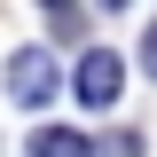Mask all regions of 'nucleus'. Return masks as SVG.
Returning <instances> with one entry per match:
<instances>
[{"label": "nucleus", "instance_id": "obj_1", "mask_svg": "<svg viewBox=\"0 0 157 157\" xmlns=\"http://www.w3.org/2000/svg\"><path fill=\"white\" fill-rule=\"evenodd\" d=\"M118 86H126V63H118L110 47H86V55H78V71H71V94L86 102V110H110Z\"/></svg>", "mask_w": 157, "mask_h": 157}, {"label": "nucleus", "instance_id": "obj_2", "mask_svg": "<svg viewBox=\"0 0 157 157\" xmlns=\"http://www.w3.org/2000/svg\"><path fill=\"white\" fill-rule=\"evenodd\" d=\"M8 94H16L24 110H39V102L55 94V55H47V47H16V55H8Z\"/></svg>", "mask_w": 157, "mask_h": 157}, {"label": "nucleus", "instance_id": "obj_3", "mask_svg": "<svg viewBox=\"0 0 157 157\" xmlns=\"http://www.w3.org/2000/svg\"><path fill=\"white\" fill-rule=\"evenodd\" d=\"M32 157H102V149L78 134V126H39V134H32Z\"/></svg>", "mask_w": 157, "mask_h": 157}, {"label": "nucleus", "instance_id": "obj_4", "mask_svg": "<svg viewBox=\"0 0 157 157\" xmlns=\"http://www.w3.org/2000/svg\"><path fill=\"white\" fill-rule=\"evenodd\" d=\"M47 32H55V39H78L86 16H78V8H47Z\"/></svg>", "mask_w": 157, "mask_h": 157}, {"label": "nucleus", "instance_id": "obj_5", "mask_svg": "<svg viewBox=\"0 0 157 157\" xmlns=\"http://www.w3.org/2000/svg\"><path fill=\"white\" fill-rule=\"evenodd\" d=\"M102 157H141V134H110V141H102Z\"/></svg>", "mask_w": 157, "mask_h": 157}, {"label": "nucleus", "instance_id": "obj_6", "mask_svg": "<svg viewBox=\"0 0 157 157\" xmlns=\"http://www.w3.org/2000/svg\"><path fill=\"white\" fill-rule=\"evenodd\" d=\"M141 63H149V78H157V24L141 32Z\"/></svg>", "mask_w": 157, "mask_h": 157}]
</instances>
